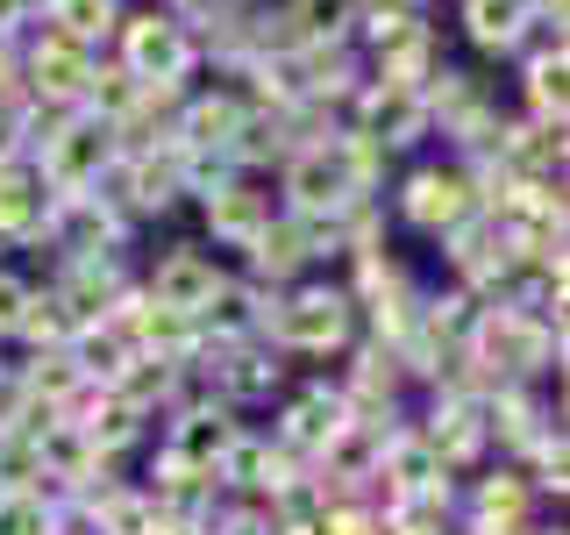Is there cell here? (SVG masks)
<instances>
[{
  "instance_id": "6da1fadb",
  "label": "cell",
  "mask_w": 570,
  "mask_h": 535,
  "mask_svg": "<svg viewBox=\"0 0 570 535\" xmlns=\"http://www.w3.org/2000/svg\"><path fill=\"white\" fill-rule=\"evenodd\" d=\"M264 343L278 357H343L356 343V300L350 285L328 279H299L272 300V321H264Z\"/></svg>"
},
{
  "instance_id": "7a4b0ae2",
  "label": "cell",
  "mask_w": 570,
  "mask_h": 535,
  "mask_svg": "<svg viewBox=\"0 0 570 535\" xmlns=\"http://www.w3.org/2000/svg\"><path fill=\"white\" fill-rule=\"evenodd\" d=\"M115 129L107 121H94L86 107H71V115H58V129H50L43 143H36V172L50 178V193H94V178L115 165Z\"/></svg>"
},
{
  "instance_id": "3957f363",
  "label": "cell",
  "mask_w": 570,
  "mask_h": 535,
  "mask_svg": "<svg viewBox=\"0 0 570 535\" xmlns=\"http://www.w3.org/2000/svg\"><path fill=\"white\" fill-rule=\"evenodd\" d=\"M115 65L142 86H186L200 50H193V36L171 14H121L115 22Z\"/></svg>"
},
{
  "instance_id": "277c9868",
  "label": "cell",
  "mask_w": 570,
  "mask_h": 535,
  "mask_svg": "<svg viewBox=\"0 0 570 535\" xmlns=\"http://www.w3.org/2000/svg\"><path fill=\"white\" fill-rule=\"evenodd\" d=\"M471 214H478V186H471V172H463L456 157L450 165H414L400 178V222L421 228V236L442 243L456 222H471Z\"/></svg>"
},
{
  "instance_id": "5b68a950",
  "label": "cell",
  "mask_w": 570,
  "mask_h": 535,
  "mask_svg": "<svg viewBox=\"0 0 570 535\" xmlns=\"http://www.w3.org/2000/svg\"><path fill=\"white\" fill-rule=\"evenodd\" d=\"M222 279H228V264L214 257V250H200V243H171V250H157V264H150L136 285H142V300H150V308L200 314Z\"/></svg>"
},
{
  "instance_id": "8992f818",
  "label": "cell",
  "mask_w": 570,
  "mask_h": 535,
  "mask_svg": "<svg viewBox=\"0 0 570 535\" xmlns=\"http://www.w3.org/2000/svg\"><path fill=\"white\" fill-rule=\"evenodd\" d=\"M350 107H356L350 129H356V136H371V143H379V150H392V157L414 150V143L428 136V115H421V94H414V86L364 79V86L350 94Z\"/></svg>"
},
{
  "instance_id": "52a82bcc",
  "label": "cell",
  "mask_w": 570,
  "mask_h": 535,
  "mask_svg": "<svg viewBox=\"0 0 570 535\" xmlns=\"http://www.w3.org/2000/svg\"><path fill=\"white\" fill-rule=\"evenodd\" d=\"M534 507H542V493L528 486L521 464H492V471H478V486H471L463 535H521L534 522Z\"/></svg>"
},
{
  "instance_id": "ba28073f",
  "label": "cell",
  "mask_w": 570,
  "mask_h": 535,
  "mask_svg": "<svg viewBox=\"0 0 570 535\" xmlns=\"http://www.w3.org/2000/svg\"><path fill=\"white\" fill-rule=\"evenodd\" d=\"M50 207H58V193L36 172V157H8L0 165V250H43Z\"/></svg>"
},
{
  "instance_id": "9c48e42d",
  "label": "cell",
  "mask_w": 570,
  "mask_h": 535,
  "mask_svg": "<svg viewBox=\"0 0 570 535\" xmlns=\"http://www.w3.org/2000/svg\"><path fill=\"white\" fill-rule=\"evenodd\" d=\"M343 428H350V400H343L328 379H321V386H299L293 400L278 407V428H272V436H278L299 464H314L335 436H343Z\"/></svg>"
},
{
  "instance_id": "30bf717a",
  "label": "cell",
  "mask_w": 570,
  "mask_h": 535,
  "mask_svg": "<svg viewBox=\"0 0 570 535\" xmlns=\"http://www.w3.org/2000/svg\"><path fill=\"white\" fill-rule=\"evenodd\" d=\"M236 428H243V415L236 407H222V400H207V392H186V400L165 415V450L171 457H186V464H222V450L236 442Z\"/></svg>"
},
{
  "instance_id": "8fae6325",
  "label": "cell",
  "mask_w": 570,
  "mask_h": 535,
  "mask_svg": "<svg viewBox=\"0 0 570 535\" xmlns=\"http://www.w3.org/2000/svg\"><path fill=\"white\" fill-rule=\"evenodd\" d=\"M272 285H257V279H236V272H228L222 285H214V300H207V308L200 314H193V321H200V335H207V343H257V335H264V321H272Z\"/></svg>"
},
{
  "instance_id": "7c38bea8",
  "label": "cell",
  "mask_w": 570,
  "mask_h": 535,
  "mask_svg": "<svg viewBox=\"0 0 570 535\" xmlns=\"http://www.w3.org/2000/svg\"><path fill=\"white\" fill-rule=\"evenodd\" d=\"M243 115H249V100L236 94V86H214V94H186L178 100V150H214V157H228L236 150V136H243Z\"/></svg>"
},
{
  "instance_id": "4fadbf2b",
  "label": "cell",
  "mask_w": 570,
  "mask_h": 535,
  "mask_svg": "<svg viewBox=\"0 0 570 535\" xmlns=\"http://www.w3.org/2000/svg\"><path fill=\"white\" fill-rule=\"evenodd\" d=\"M200 214H207V236L222 243V250H249L264 236V222H272V193H257L249 186V172H236L228 186H214L207 201H200Z\"/></svg>"
},
{
  "instance_id": "5bb4252c",
  "label": "cell",
  "mask_w": 570,
  "mask_h": 535,
  "mask_svg": "<svg viewBox=\"0 0 570 535\" xmlns=\"http://www.w3.org/2000/svg\"><path fill=\"white\" fill-rule=\"evenodd\" d=\"M343 357L350 364H343V379H335V392L350 400V415H392V400L406 392L400 357H392L385 343H350Z\"/></svg>"
},
{
  "instance_id": "9a60e30c",
  "label": "cell",
  "mask_w": 570,
  "mask_h": 535,
  "mask_svg": "<svg viewBox=\"0 0 570 535\" xmlns=\"http://www.w3.org/2000/svg\"><path fill=\"white\" fill-rule=\"evenodd\" d=\"M14 379H22V400L50 407V415H65V407L86 392L79 364H71V350H29L22 364H14Z\"/></svg>"
},
{
  "instance_id": "2e32d148",
  "label": "cell",
  "mask_w": 570,
  "mask_h": 535,
  "mask_svg": "<svg viewBox=\"0 0 570 535\" xmlns=\"http://www.w3.org/2000/svg\"><path fill=\"white\" fill-rule=\"evenodd\" d=\"M65 350H71V364H79V379H86V386H115V379H121V364L136 357L115 329H107V321H86V329L71 335Z\"/></svg>"
},
{
  "instance_id": "e0dca14e",
  "label": "cell",
  "mask_w": 570,
  "mask_h": 535,
  "mask_svg": "<svg viewBox=\"0 0 570 535\" xmlns=\"http://www.w3.org/2000/svg\"><path fill=\"white\" fill-rule=\"evenodd\" d=\"M71 335H79V321L65 314V300L50 293V285H36L22 321H14V343H22V350H65Z\"/></svg>"
},
{
  "instance_id": "ac0fdd59",
  "label": "cell",
  "mask_w": 570,
  "mask_h": 535,
  "mask_svg": "<svg viewBox=\"0 0 570 535\" xmlns=\"http://www.w3.org/2000/svg\"><path fill=\"white\" fill-rule=\"evenodd\" d=\"M356 22V0H285L278 29L293 36V43H328V36H350Z\"/></svg>"
},
{
  "instance_id": "d6986e66",
  "label": "cell",
  "mask_w": 570,
  "mask_h": 535,
  "mask_svg": "<svg viewBox=\"0 0 570 535\" xmlns=\"http://www.w3.org/2000/svg\"><path fill=\"white\" fill-rule=\"evenodd\" d=\"M43 22H50V29H65L71 43H86V50H94V43H107V36H115L121 8H115V0H50V8H43Z\"/></svg>"
},
{
  "instance_id": "ffe728a7",
  "label": "cell",
  "mask_w": 570,
  "mask_h": 535,
  "mask_svg": "<svg viewBox=\"0 0 570 535\" xmlns=\"http://www.w3.org/2000/svg\"><path fill=\"white\" fill-rule=\"evenodd\" d=\"M463 29H471L478 50H513L528 14H521V0H463Z\"/></svg>"
},
{
  "instance_id": "44dd1931",
  "label": "cell",
  "mask_w": 570,
  "mask_h": 535,
  "mask_svg": "<svg viewBox=\"0 0 570 535\" xmlns=\"http://www.w3.org/2000/svg\"><path fill=\"white\" fill-rule=\"evenodd\" d=\"M29 293H36V285H29L22 272H8V264H0V335H14V321H22V308H29Z\"/></svg>"
},
{
  "instance_id": "7402d4cb",
  "label": "cell",
  "mask_w": 570,
  "mask_h": 535,
  "mask_svg": "<svg viewBox=\"0 0 570 535\" xmlns=\"http://www.w3.org/2000/svg\"><path fill=\"white\" fill-rule=\"evenodd\" d=\"M157 535H207V522H165Z\"/></svg>"
}]
</instances>
